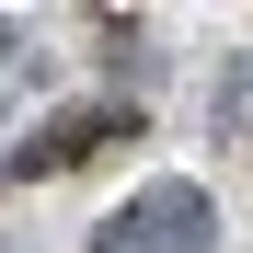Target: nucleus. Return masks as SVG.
<instances>
[{
	"label": "nucleus",
	"mask_w": 253,
	"mask_h": 253,
	"mask_svg": "<svg viewBox=\"0 0 253 253\" xmlns=\"http://www.w3.org/2000/svg\"><path fill=\"white\" fill-rule=\"evenodd\" d=\"M126 126H138L126 104H81V115H46V126H35V138L12 150V173H69V161H92L104 138H126Z\"/></svg>",
	"instance_id": "nucleus-2"
},
{
	"label": "nucleus",
	"mask_w": 253,
	"mask_h": 253,
	"mask_svg": "<svg viewBox=\"0 0 253 253\" xmlns=\"http://www.w3.org/2000/svg\"><path fill=\"white\" fill-rule=\"evenodd\" d=\"M207 242V184H138V207H115L92 253H196Z\"/></svg>",
	"instance_id": "nucleus-1"
},
{
	"label": "nucleus",
	"mask_w": 253,
	"mask_h": 253,
	"mask_svg": "<svg viewBox=\"0 0 253 253\" xmlns=\"http://www.w3.org/2000/svg\"><path fill=\"white\" fill-rule=\"evenodd\" d=\"M104 69H115V81H150V69H161L150 23H104Z\"/></svg>",
	"instance_id": "nucleus-3"
}]
</instances>
